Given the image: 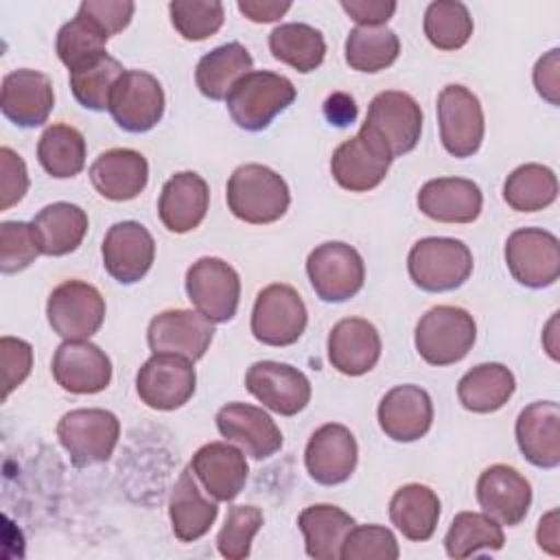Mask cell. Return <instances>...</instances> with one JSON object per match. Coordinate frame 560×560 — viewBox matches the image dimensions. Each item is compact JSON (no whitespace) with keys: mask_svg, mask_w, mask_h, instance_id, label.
Returning <instances> with one entry per match:
<instances>
[{"mask_svg":"<svg viewBox=\"0 0 560 560\" xmlns=\"http://www.w3.org/2000/svg\"><path fill=\"white\" fill-rule=\"evenodd\" d=\"M225 199L230 212L252 225L278 221L291 203L287 182L262 164L238 166L228 179Z\"/></svg>","mask_w":560,"mask_h":560,"instance_id":"cell-1","label":"cell"},{"mask_svg":"<svg viewBox=\"0 0 560 560\" xmlns=\"http://www.w3.org/2000/svg\"><path fill=\"white\" fill-rule=\"evenodd\" d=\"M359 133L394 160L416 149L422 133V109L411 94L385 90L372 98Z\"/></svg>","mask_w":560,"mask_h":560,"instance_id":"cell-2","label":"cell"},{"mask_svg":"<svg viewBox=\"0 0 560 560\" xmlns=\"http://www.w3.org/2000/svg\"><path fill=\"white\" fill-rule=\"evenodd\" d=\"M293 101L295 85L287 77L269 70H252L234 83L225 96V107L241 129L262 131Z\"/></svg>","mask_w":560,"mask_h":560,"instance_id":"cell-3","label":"cell"},{"mask_svg":"<svg viewBox=\"0 0 560 560\" xmlns=\"http://www.w3.org/2000/svg\"><path fill=\"white\" fill-rule=\"evenodd\" d=\"M407 269L413 284L422 291H453L470 278L472 254L459 238L427 236L409 249Z\"/></svg>","mask_w":560,"mask_h":560,"instance_id":"cell-4","label":"cell"},{"mask_svg":"<svg viewBox=\"0 0 560 560\" xmlns=\"http://www.w3.org/2000/svg\"><path fill=\"white\" fill-rule=\"evenodd\" d=\"M475 337L477 326L466 308L440 304L420 317L413 341L429 365H451L470 352Z\"/></svg>","mask_w":560,"mask_h":560,"instance_id":"cell-5","label":"cell"},{"mask_svg":"<svg viewBox=\"0 0 560 560\" xmlns=\"http://www.w3.org/2000/svg\"><path fill=\"white\" fill-rule=\"evenodd\" d=\"M120 435L118 418L107 409H72L61 416L57 438L77 468L103 464L112 457Z\"/></svg>","mask_w":560,"mask_h":560,"instance_id":"cell-6","label":"cell"},{"mask_svg":"<svg viewBox=\"0 0 560 560\" xmlns=\"http://www.w3.org/2000/svg\"><path fill=\"white\" fill-rule=\"evenodd\" d=\"M306 273L317 298L324 302H346L354 298L365 282L361 254L339 241L317 245L306 258Z\"/></svg>","mask_w":560,"mask_h":560,"instance_id":"cell-7","label":"cell"},{"mask_svg":"<svg viewBox=\"0 0 560 560\" xmlns=\"http://www.w3.org/2000/svg\"><path fill=\"white\" fill-rule=\"evenodd\" d=\"M308 322L306 306L300 293L291 284H269L254 302L252 311V335L273 348H284L295 343Z\"/></svg>","mask_w":560,"mask_h":560,"instance_id":"cell-8","label":"cell"},{"mask_svg":"<svg viewBox=\"0 0 560 560\" xmlns=\"http://www.w3.org/2000/svg\"><path fill=\"white\" fill-rule=\"evenodd\" d=\"M186 293L192 306L212 324L230 322L241 298V278L221 258L203 256L186 271Z\"/></svg>","mask_w":560,"mask_h":560,"instance_id":"cell-9","label":"cell"},{"mask_svg":"<svg viewBox=\"0 0 560 560\" xmlns=\"http://www.w3.org/2000/svg\"><path fill=\"white\" fill-rule=\"evenodd\" d=\"M505 265L523 287H551L560 276V243L542 228L514 230L505 241Z\"/></svg>","mask_w":560,"mask_h":560,"instance_id":"cell-10","label":"cell"},{"mask_svg":"<svg viewBox=\"0 0 560 560\" xmlns=\"http://www.w3.org/2000/svg\"><path fill=\"white\" fill-rule=\"evenodd\" d=\"M46 317L59 337L90 339L103 326L105 300L94 284L66 280L48 295Z\"/></svg>","mask_w":560,"mask_h":560,"instance_id":"cell-11","label":"cell"},{"mask_svg":"<svg viewBox=\"0 0 560 560\" xmlns=\"http://www.w3.org/2000/svg\"><path fill=\"white\" fill-rule=\"evenodd\" d=\"M107 109L120 129L144 133L164 116V90L153 74L125 70L112 90Z\"/></svg>","mask_w":560,"mask_h":560,"instance_id":"cell-12","label":"cell"},{"mask_svg":"<svg viewBox=\"0 0 560 560\" xmlns=\"http://www.w3.org/2000/svg\"><path fill=\"white\" fill-rule=\"evenodd\" d=\"M438 122L444 149L455 158H470L483 140V109L464 85L451 83L438 94Z\"/></svg>","mask_w":560,"mask_h":560,"instance_id":"cell-13","label":"cell"},{"mask_svg":"<svg viewBox=\"0 0 560 560\" xmlns=\"http://www.w3.org/2000/svg\"><path fill=\"white\" fill-rule=\"evenodd\" d=\"M197 385L192 361L177 354H153L136 374L140 400L158 411H173L186 405Z\"/></svg>","mask_w":560,"mask_h":560,"instance_id":"cell-14","label":"cell"},{"mask_svg":"<svg viewBox=\"0 0 560 560\" xmlns=\"http://www.w3.org/2000/svg\"><path fill=\"white\" fill-rule=\"evenodd\" d=\"M214 326L199 311L177 308L155 315L147 330V341L153 354H177L188 361H199L210 348Z\"/></svg>","mask_w":560,"mask_h":560,"instance_id":"cell-15","label":"cell"},{"mask_svg":"<svg viewBox=\"0 0 560 560\" xmlns=\"http://www.w3.org/2000/svg\"><path fill=\"white\" fill-rule=\"evenodd\" d=\"M247 392L280 416L300 413L311 400L308 378L293 365L256 361L245 374Z\"/></svg>","mask_w":560,"mask_h":560,"instance_id":"cell-16","label":"cell"},{"mask_svg":"<svg viewBox=\"0 0 560 560\" xmlns=\"http://www.w3.org/2000/svg\"><path fill=\"white\" fill-rule=\"evenodd\" d=\"M105 271L120 284H133L147 276L155 258V241L138 221L114 223L103 238Z\"/></svg>","mask_w":560,"mask_h":560,"instance_id":"cell-17","label":"cell"},{"mask_svg":"<svg viewBox=\"0 0 560 560\" xmlns=\"http://www.w3.org/2000/svg\"><path fill=\"white\" fill-rule=\"evenodd\" d=\"M52 376L70 394H98L112 381V361L88 339H66L55 350Z\"/></svg>","mask_w":560,"mask_h":560,"instance_id":"cell-18","label":"cell"},{"mask_svg":"<svg viewBox=\"0 0 560 560\" xmlns=\"http://www.w3.org/2000/svg\"><path fill=\"white\" fill-rule=\"evenodd\" d=\"M219 433L254 459H267L282 448V431L256 405L228 402L217 411Z\"/></svg>","mask_w":560,"mask_h":560,"instance_id":"cell-19","label":"cell"},{"mask_svg":"<svg viewBox=\"0 0 560 560\" xmlns=\"http://www.w3.org/2000/svg\"><path fill=\"white\" fill-rule=\"evenodd\" d=\"M357 440L343 424L319 427L306 444L304 464L308 475L322 486H337L350 479L357 468Z\"/></svg>","mask_w":560,"mask_h":560,"instance_id":"cell-20","label":"cell"},{"mask_svg":"<svg viewBox=\"0 0 560 560\" xmlns=\"http://www.w3.org/2000/svg\"><path fill=\"white\" fill-rule=\"evenodd\" d=\"M477 501L499 525H518L532 505L529 481L508 464L486 468L477 479Z\"/></svg>","mask_w":560,"mask_h":560,"instance_id":"cell-21","label":"cell"},{"mask_svg":"<svg viewBox=\"0 0 560 560\" xmlns=\"http://www.w3.org/2000/svg\"><path fill=\"white\" fill-rule=\"evenodd\" d=\"M2 114L18 127H39L55 107L52 81L48 74L31 68L13 70L2 79Z\"/></svg>","mask_w":560,"mask_h":560,"instance_id":"cell-22","label":"cell"},{"mask_svg":"<svg viewBox=\"0 0 560 560\" xmlns=\"http://www.w3.org/2000/svg\"><path fill=\"white\" fill-rule=\"evenodd\" d=\"M433 402L418 385H396L378 402V424L394 442H416L429 433Z\"/></svg>","mask_w":560,"mask_h":560,"instance_id":"cell-23","label":"cell"},{"mask_svg":"<svg viewBox=\"0 0 560 560\" xmlns=\"http://www.w3.org/2000/svg\"><path fill=\"white\" fill-rule=\"evenodd\" d=\"M190 470L214 501L236 499L245 488L249 472L245 453L230 442L203 444L192 455Z\"/></svg>","mask_w":560,"mask_h":560,"instance_id":"cell-24","label":"cell"},{"mask_svg":"<svg viewBox=\"0 0 560 560\" xmlns=\"http://www.w3.org/2000/svg\"><path fill=\"white\" fill-rule=\"evenodd\" d=\"M210 206V190L206 179L195 171L175 173L162 186L158 214L168 232L186 234L206 219Z\"/></svg>","mask_w":560,"mask_h":560,"instance_id":"cell-25","label":"cell"},{"mask_svg":"<svg viewBox=\"0 0 560 560\" xmlns=\"http://www.w3.org/2000/svg\"><path fill=\"white\" fill-rule=\"evenodd\" d=\"M516 442L523 457L538 468L560 464V407L553 400H536L516 418Z\"/></svg>","mask_w":560,"mask_h":560,"instance_id":"cell-26","label":"cell"},{"mask_svg":"<svg viewBox=\"0 0 560 560\" xmlns=\"http://www.w3.org/2000/svg\"><path fill=\"white\" fill-rule=\"evenodd\" d=\"M381 359V337L372 322L346 317L328 335V361L346 376L370 372Z\"/></svg>","mask_w":560,"mask_h":560,"instance_id":"cell-27","label":"cell"},{"mask_svg":"<svg viewBox=\"0 0 560 560\" xmlns=\"http://www.w3.org/2000/svg\"><path fill=\"white\" fill-rule=\"evenodd\" d=\"M483 195L472 179L438 177L418 192V208L440 223H472L481 214Z\"/></svg>","mask_w":560,"mask_h":560,"instance_id":"cell-28","label":"cell"},{"mask_svg":"<svg viewBox=\"0 0 560 560\" xmlns=\"http://www.w3.org/2000/svg\"><path fill=\"white\" fill-rule=\"evenodd\" d=\"M389 164L392 160L374 142L363 133H357L335 149L330 173L341 188L350 192H368L385 179Z\"/></svg>","mask_w":560,"mask_h":560,"instance_id":"cell-29","label":"cell"},{"mask_svg":"<svg viewBox=\"0 0 560 560\" xmlns=\"http://www.w3.org/2000/svg\"><path fill=\"white\" fill-rule=\"evenodd\" d=\"M90 182L101 197L109 201H129L147 188V158L133 149H109L92 162Z\"/></svg>","mask_w":560,"mask_h":560,"instance_id":"cell-30","label":"cell"},{"mask_svg":"<svg viewBox=\"0 0 560 560\" xmlns=\"http://www.w3.org/2000/svg\"><path fill=\"white\" fill-rule=\"evenodd\" d=\"M219 508L214 501L206 499L190 472V466L184 468L168 497V516L175 538L182 542H192L206 536L217 521Z\"/></svg>","mask_w":560,"mask_h":560,"instance_id":"cell-31","label":"cell"},{"mask_svg":"<svg viewBox=\"0 0 560 560\" xmlns=\"http://www.w3.org/2000/svg\"><path fill=\"white\" fill-rule=\"evenodd\" d=\"M298 525L304 534L306 553L315 560L341 558V545L354 527V518L337 505L317 503L300 512Z\"/></svg>","mask_w":560,"mask_h":560,"instance_id":"cell-32","label":"cell"},{"mask_svg":"<svg viewBox=\"0 0 560 560\" xmlns=\"http://www.w3.org/2000/svg\"><path fill=\"white\" fill-rule=\"evenodd\" d=\"M389 518L405 538L424 542L438 527L440 499L424 483H407L394 492L389 501Z\"/></svg>","mask_w":560,"mask_h":560,"instance_id":"cell-33","label":"cell"},{"mask_svg":"<svg viewBox=\"0 0 560 560\" xmlns=\"http://www.w3.org/2000/svg\"><path fill=\"white\" fill-rule=\"evenodd\" d=\"M516 381L503 363H481L468 370L457 383V398L472 413H492L514 394Z\"/></svg>","mask_w":560,"mask_h":560,"instance_id":"cell-34","label":"cell"},{"mask_svg":"<svg viewBox=\"0 0 560 560\" xmlns=\"http://www.w3.org/2000/svg\"><path fill=\"white\" fill-rule=\"evenodd\" d=\"M31 223L42 241V254L46 256H66L74 252L88 234L85 210L68 201L42 208Z\"/></svg>","mask_w":560,"mask_h":560,"instance_id":"cell-35","label":"cell"},{"mask_svg":"<svg viewBox=\"0 0 560 560\" xmlns=\"http://www.w3.org/2000/svg\"><path fill=\"white\" fill-rule=\"evenodd\" d=\"M247 72H252L249 50L238 42H230L217 46L199 59L195 81L206 98L223 101L234 88V83Z\"/></svg>","mask_w":560,"mask_h":560,"instance_id":"cell-36","label":"cell"},{"mask_svg":"<svg viewBox=\"0 0 560 560\" xmlns=\"http://www.w3.org/2000/svg\"><path fill=\"white\" fill-rule=\"evenodd\" d=\"M269 50L278 61L306 74L322 66L326 42L317 28L302 22H287L269 33Z\"/></svg>","mask_w":560,"mask_h":560,"instance_id":"cell-37","label":"cell"},{"mask_svg":"<svg viewBox=\"0 0 560 560\" xmlns=\"http://www.w3.org/2000/svg\"><path fill=\"white\" fill-rule=\"evenodd\" d=\"M42 168L57 179L74 177L85 166V138L79 129L57 122L44 129L37 142Z\"/></svg>","mask_w":560,"mask_h":560,"instance_id":"cell-38","label":"cell"},{"mask_svg":"<svg viewBox=\"0 0 560 560\" xmlns=\"http://www.w3.org/2000/svg\"><path fill=\"white\" fill-rule=\"evenodd\" d=\"M558 197V177L549 166L523 164L503 184V199L516 212H536L551 206Z\"/></svg>","mask_w":560,"mask_h":560,"instance_id":"cell-39","label":"cell"},{"mask_svg":"<svg viewBox=\"0 0 560 560\" xmlns=\"http://www.w3.org/2000/svg\"><path fill=\"white\" fill-rule=\"evenodd\" d=\"M398 52L400 39L387 26H354L346 37V63L357 72H381Z\"/></svg>","mask_w":560,"mask_h":560,"instance_id":"cell-40","label":"cell"},{"mask_svg":"<svg viewBox=\"0 0 560 560\" xmlns=\"http://www.w3.org/2000/svg\"><path fill=\"white\" fill-rule=\"evenodd\" d=\"M503 542L505 536L501 525L486 512H459L444 536L446 553L455 560L468 558L481 549L497 551Z\"/></svg>","mask_w":560,"mask_h":560,"instance_id":"cell-41","label":"cell"},{"mask_svg":"<svg viewBox=\"0 0 560 560\" xmlns=\"http://www.w3.org/2000/svg\"><path fill=\"white\" fill-rule=\"evenodd\" d=\"M122 72L125 68L120 66V61L105 52L98 59L85 63L83 68L70 72L72 94L83 107L92 112H103L109 107L112 90Z\"/></svg>","mask_w":560,"mask_h":560,"instance_id":"cell-42","label":"cell"},{"mask_svg":"<svg viewBox=\"0 0 560 560\" xmlns=\"http://www.w3.org/2000/svg\"><path fill=\"white\" fill-rule=\"evenodd\" d=\"M424 35L438 50H457L472 35V18L457 0L431 2L424 11Z\"/></svg>","mask_w":560,"mask_h":560,"instance_id":"cell-43","label":"cell"},{"mask_svg":"<svg viewBox=\"0 0 560 560\" xmlns=\"http://www.w3.org/2000/svg\"><path fill=\"white\" fill-rule=\"evenodd\" d=\"M105 44L107 35L81 13L66 22L57 33V55L70 72L105 55Z\"/></svg>","mask_w":560,"mask_h":560,"instance_id":"cell-44","label":"cell"},{"mask_svg":"<svg viewBox=\"0 0 560 560\" xmlns=\"http://www.w3.org/2000/svg\"><path fill=\"white\" fill-rule=\"evenodd\" d=\"M168 13L175 31L188 42L212 37L225 20V9L219 0H173Z\"/></svg>","mask_w":560,"mask_h":560,"instance_id":"cell-45","label":"cell"},{"mask_svg":"<svg viewBox=\"0 0 560 560\" xmlns=\"http://www.w3.org/2000/svg\"><path fill=\"white\" fill-rule=\"evenodd\" d=\"M262 512L256 505H232L217 534V549L228 560H243L252 551V540L262 527Z\"/></svg>","mask_w":560,"mask_h":560,"instance_id":"cell-46","label":"cell"},{"mask_svg":"<svg viewBox=\"0 0 560 560\" xmlns=\"http://www.w3.org/2000/svg\"><path fill=\"white\" fill-rule=\"evenodd\" d=\"M42 254V241L33 223L4 221L0 225V269L18 273Z\"/></svg>","mask_w":560,"mask_h":560,"instance_id":"cell-47","label":"cell"},{"mask_svg":"<svg viewBox=\"0 0 560 560\" xmlns=\"http://www.w3.org/2000/svg\"><path fill=\"white\" fill-rule=\"evenodd\" d=\"M400 556L392 529L383 525H354L343 545V560H396Z\"/></svg>","mask_w":560,"mask_h":560,"instance_id":"cell-48","label":"cell"},{"mask_svg":"<svg viewBox=\"0 0 560 560\" xmlns=\"http://www.w3.org/2000/svg\"><path fill=\"white\" fill-rule=\"evenodd\" d=\"M0 354H2V383H4V398L20 387L33 368V348L28 341L18 337H2L0 339Z\"/></svg>","mask_w":560,"mask_h":560,"instance_id":"cell-49","label":"cell"},{"mask_svg":"<svg viewBox=\"0 0 560 560\" xmlns=\"http://www.w3.org/2000/svg\"><path fill=\"white\" fill-rule=\"evenodd\" d=\"M133 11L136 4L129 0H85L77 13L92 20L107 37H112L129 26Z\"/></svg>","mask_w":560,"mask_h":560,"instance_id":"cell-50","label":"cell"},{"mask_svg":"<svg viewBox=\"0 0 560 560\" xmlns=\"http://www.w3.org/2000/svg\"><path fill=\"white\" fill-rule=\"evenodd\" d=\"M28 190V173L24 160L9 147L0 149V210H9Z\"/></svg>","mask_w":560,"mask_h":560,"instance_id":"cell-51","label":"cell"},{"mask_svg":"<svg viewBox=\"0 0 560 560\" xmlns=\"http://www.w3.org/2000/svg\"><path fill=\"white\" fill-rule=\"evenodd\" d=\"M536 92L551 105H560V50L551 48L534 66Z\"/></svg>","mask_w":560,"mask_h":560,"instance_id":"cell-52","label":"cell"},{"mask_svg":"<svg viewBox=\"0 0 560 560\" xmlns=\"http://www.w3.org/2000/svg\"><path fill=\"white\" fill-rule=\"evenodd\" d=\"M341 9L359 26H385V22L396 13V2H392V0H341Z\"/></svg>","mask_w":560,"mask_h":560,"instance_id":"cell-53","label":"cell"},{"mask_svg":"<svg viewBox=\"0 0 560 560\" xmlns=\"http://www.w3.org/2000/svg\"><path fill=\"white\" fill-rule=\"evenodd\" d=\"M236 7L252 22H276V20H280L291 9V2H280V0H238Z\"/></svg>","mask_w":560,"mask_h":560,"instance_id":"cell-54","label":"cell"},{"mask_svg":"<svg viewBox=\"0 0 560 560\" xmlns=\"http://www.w3.org/2000/svg\"><path fill=\"white\" fill-rule=\"evenodd\" d=\"M357 112L359 109L354 98L346 92H335L324 101V116L328 118L330 125H337V127L352 125L357 118Z\"/></svg>","mask_w":560,"mask_h":560,"instance_id":"cell-55","label":"cell"},{"mask_svg":"<svg viewBox=\"0 0 560 560\" xmlns=\"http://www.w3.org/2000/svg\"><path fill=\"white\" fill-rule=\"evenodd\" d=\"M536 540L540 545V549H545L547 553L551 556H558L560 549H558V510H551L547 512L540 523H538V529H536Z\"/></svg>","mask_w":560,"mask_h":560,"instance_id":"cell-56","label":"cell"},{"mask_svg":"<svg viewBox=\"0 0 560 560\" xmlns=\"http://www.w3.org/2000/svg\"><path fill=\"white\" fill-rule=\"evenodd\" d=\"M556 328H558V313H553V317L549 319V324H547V328H545V332H542V343H545V348H547V352H549V357H551L553 361H558Z\"/></svg>","mask_w":560,"mask_h":560,"instance_id":"cell-57","label":"cell"}]
</instances>
